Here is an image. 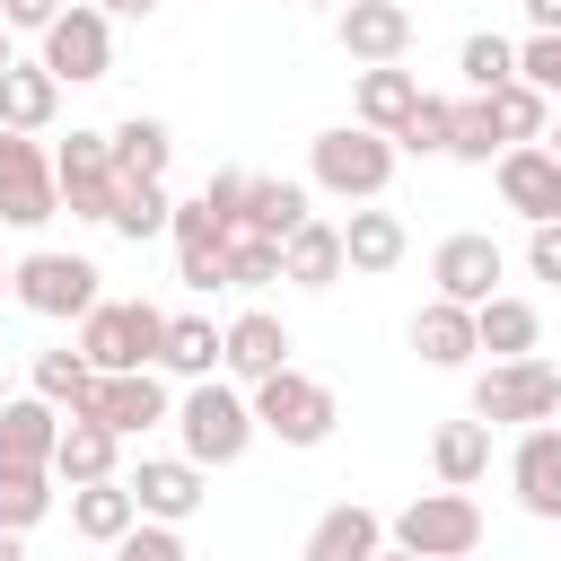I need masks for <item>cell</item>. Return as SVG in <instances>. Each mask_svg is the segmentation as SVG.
Returning a JSON list of instances; mask_svg holds the SVG:
<instances>
[{"instance_id": "obj_21", "label": "cell", "mask_w": 561, "mask_h": 561, "mask_svg": "<svg viewBox=\"0 0 561 561\" xmlns=\"http://www.w3.org/2000/svg\"><path fill=\"white\" fill-rule=\"evenodd\" d=\"M316 219V202H307V184H289V175H245V202H237V228L245 237H298Z\"/></svg>"}, {"instance_id": "obj_44", "label": "cell", "mask_w": 561, "mask_h": 561, "mask_svg": "<svg viewBox=\"0 0 561 561\" xmlns=\"http://www.w3.org/2000/svg\"><path fill=\"white\" fill-rule=\"evenodd\" d=\"M53 18H61V0H0V26L9 35H44Z\"/></svg>"}, {"instance_id": "obj_35", "label": "cell", "mask_w": 561, "mask_h": 561, "mask_svg": "<svg viewBox=\"0 0 561 561\" xmlns=\"http://www.w3.org/2000/svg\"><path fill=\"white\" fill-rule=\"evenodd\" d=\"M167 219H175V193H167V184H123V193H114V219H105V228L140 245V237H167Z\"/></svg>"}, {"instance_id": "obj_45", "label": "cell", "mask_w": 561, "mask_h": 561, "mask_svg": "<svg viewBox=\"0 0 561 561\" xmlns=\"http://www.w3.org/2000/svg\"><path fill=\"white\" fill-rule=\"evenodd\" d=\"M517 9H526V26H535V35H561V0H517Z\"/></svg>"}, {"instance_id": "obj_34", "label": "cell", "mask_w": 561, "mask_h": 561, "mask_svg": "<svg viewBox=\"0 0 561 561\" xmlns=\"http://www.w3.org/2000/svg\"><path fill=\"white\" fill-rule=\"evenodd\" d=\"M35 394H44L53 412H79V403L96 394V368H88L70 342H61V351H35Z\"/></svg>"}, {"instance_id": "obj_24", "label": "cell", "mask_w": 561, "mask_h": 561, "mask_svg": "<svg viewBox=\"0 0 561 561\" xmlns=\"http://www.w3.org/2000/svg\"><path fill=\"white\" fill-rule=\"evenodd\" d=\"M105 149H114V175L123 184H167V167H175V131L158 114H123L105 131Z\"/></svg>"}, {"instance_id": "obj_29", "label": "cell", "mask_w": 561, "mask_h": 561, "mask_svg": "<svg viewBox=\"0 0 561 561\" xmlns=\"http://www.w3.org/2000/svg\"><path fill=\"white\" fill-rule=\"evenodd\" d=\"M412 351L430 359V368H473V307H447V298H430V307H412Z\"/></svg>"}, {"instance_id": "obj_4", "label": "cell", "mask_w": 561, "mask_h": 561, "mask_svg": "<svg viewBox=\"0 0 561 561\" xmlns=\"http://www.w3.org/2000/svg\"><path fill=\"white\" fill-rule=\"evenodd\" d=\"M105 272L88 263V254H61V245H35V254H18L9 263V298L26 307V316H44V324H79L105 289H96Z\"/></svg>"}, {"instance_id": "obj_43", "label": "cell", "mask_w": 561, "mask_h": 561, "mask_svg": "<svg viewBox=\"0 0 561 561\" xmlns=\"http://www.w3.org/2000/svg\"><path fill=\"white\" fill-rule=\"evenodd\" d=\"M526 272L561 289V219H543V228H526Z\"/></svg>"}, {"instance_id": "obj_33", "label": "cell", "mask_w": 561, "mask_h": 561, "mask_svg": "<svg viewBox=\"0 0 561 561\" xmlns=\"http://www.w3.org/2000/svg\"><path fill=\"white\" fill-rule=\"evenodd\" d=\"M482 105H491V131H500V149H526V140H543V123H552V105H543V96H535L526 79L491 88Z\"/></svg>"}, {"instance_id": "obj_52", "label": "cell", "mask_w": 561, "mask_h": 561, "mask_svg": "<svg viewBox=\"0 0 561 561\" xmlns=\"http://www.w3.org/2000/svg\"><path fill=\"white\" fill-rule=\"evenodd\" d=\"M0 298H9V263H0Z\"/></svg>"}, {"instance_id": "obj_17", "label": "cell", "mask_w": 561, "mask_h": 561, "mask_svg": "<svg viewBox=\"0 0 561 561\" xmlns=\"http://www.w3.org/2000/svg\"><path fill=\"white\" fill-rule=\"evenodd\" d=\"M508 491H517V508H526V517L561 526V421L517 430V447H508Z\"/></svg>"}, {"instance_id": "obj_23", "label": "cell", "mask_w": 561, "mask_h": 561, "mask_svg": "<svg viewBox=\"0 0 561 561\" xmlns=\"http://www.w3.org/2000/svg\"><path fill=\"white\" fill-rule=\"evenodd\" d=\"M421 96H430V88H421V79H412L403 61H386V70H359V88H351V123H359V131H386V140H394V131H403V114H412Z\"/></svg>"}, {"instance_id": "obj_51", "label": "cell", "mask_w": 561, "mask_h": 561, "mask_svg": "<svg viewBox=\"0 0 561 561\" xmlns=\"http://www.w3.org/2000/svg\"><path fill=\"white\" fill-rule=\"evenodd\" d=\"M307 9H342V0H307Z\"/></svg>"}, {"instance_id": "obj_19", "label": "cell", "mask_w": 561, "mask_h": 561, "mask_svg": "<svg viewBox=\"0 0 561 561\" xmlns=\"http://www.w3.org/2000/svg\"><path fill=\"white\" fill-rule=\"evenodd\" d=\"M167 237H175V280L184 289H228V228L202 210V202H175V219H167Z\"/></svg>"}, {"instance_id": "obj_32", "label": "cell", "mask_w": 561, "mask_h": 561, "mask_svg": "<svg viewBox=\"0 0 561 561\" xmlns=\"http://www.w3.org/2000/svg\"><path fill=\"white\" fill-rule=\"evenodd\" d=\"M158 377H184V386L219 377V324H210V316H167V351H158Z\"/></svg>"}, {"instance_id": "obj_39", "label": "cell", "mask_w": 561, "mask_h": 561, "mask_svg": "<svg viewBox=\"0 0 561 561\" xmlns=\"http://www.w3.org/2000/svg\"><path fill=\"white\" fill-rule=\"evenodd\" d=\"M447 96H421L412 114H403V131H394V158H447Z\"/></svg>"}, {"instance_id": "obj_9", "label": "cell", "mask_w": 561, "mask_h": 561, "mask_svg": "<svg viewBox=\"0 0 561 561\" xmlns=\"http://www.w3.org/2000/svg\"><path fill=\"white\" fill-rule=\"evenodd\" d=\"M53 193H61V210L70 219H114V193H123V175H114V149H105V131H70L61 149H53Z\"/></svg>"}, {"instance_id": "obj_12", "label": "cell", "mask_w": 561, "mask_h": 561, "mask_svg": "<svg viewBox=\"0 0 561 561\" xmlns=\"http://www.w3.org/2000/svg\"><path fill=\"white\" fill-rule=\"evenodd\" d=\"M70 421H96V430H114V438H140V430L175 421V394H167L158 368H131V377H96V394H88Z\"/></svg>"}, {"instance_id": "obj_16", "label": "cell", "mask_w": 561, "mask_h": 561, "mask_svg": "<svg viewBox=\"0 0 561 561\" xmlns=\"http://www.w3.org/2000/svg\"><path fill=\"white\" fill-rule=\"evenodd\" d=\"M491 184H500V202H508L526 228L561 219V158H552L543 140H526V149H500V158H491Z\"/></svg>"}, {"instance_id": "obj_10", "label": "cell", "mask_w": 561, "mask_h": 561, "mask_svg": "<svg viewBox=\"0 0 561 561\" xmlns=\"http://www.w3.org/2000/svg\"><path fill=\"white\" fill-rule=\"evenodd\" d=\"M0 219L9 228H44V219H61V193H53V149L44 140H26V131H0Z\"/></svg>"}, {"instance_id": "obj_6", "label": "cell", "mask_w": 561, "mask_h": 561, "mask_svg": "<svg viewBox=\"0 0 561 561\" xmlns=\"http://www.w3.org/2000/svg\"><path fill=\"white\" fill-rule=\"evenodd\" d=\"M473 421L491 430H535V421H561V368L535 351V359H491L473 377Z\"/></svg>"}, {"instance_id": "obj_47", "label": "cell", "mask_w": 561, "mask_h": 561, "mask_svg": "<svg viewBox=\"0 0 561 561\" xmlns=\"http://www.w3.org/2000/svg\"><path fill=\"white\" fill-rule=\"evenodd\" d=\"M0 561H26V535H9V526H0Z\"/></svg>"}, {"instance_id": "obj_30", "label": "cell", "mask_w": 561, "mask_h": 561, "mask_svg": "<svg viewBox=\"0 0 561 561\" xmlns=\"http://www.w3.org/2000/svg\"><path fill=\"white\" fill-rule=\"evenodd\" d=\"M280 280L333 289V280H342V219H307L298 237H280Z\"/></svg>"}, {"instance_id": "obj_27", "label": "cell", "mask_w": 561, "mask_h": 561, "mask_svg": "<svg viewBox=\"0 0 561 561\" xmlns=\"http://www.w3.org/2000/svg\"><path fill=\"white\" fill-rule=\"evenodd\" d=\"M473 342H482L491 359H535V342H543V316H535V298H517V289L482 298V307H473Z\"/></svg>"}, {"instance_id": "obj_53", "label": "cell", "mask_w": 561, "mask_h": 561, "mask_svg": "<svg viewBox=\"0 0 561 561\" xmlns=\"http://www.w3.org/2000/svg\"><path fill=\"white\" fill-rule=\"evenodd\" d=\"M0 403H9V377H0Z\"/></svg>"}, {"instance_id": "obj_36", "label": "cell", "mask_w": 561, "mask_h": 561, "mask_svg": "<svg viewBox=\"0 0 561 561\" xmlns=\"http://www.w3.org/2000/svg\"><path fill=\"white\" fill-rule=\"evenodd\" d=\"M456 70H465V88H473V96H491V88H508V79H517V44L482 26V35H465Z\"/></svg>"}, {"instance_id": "obj_13", "label": "cell", "mask_w": 561, "mask_h": 561, "mask_svg": "<svg viewBox=\"0 0 561 561\" xmlns=\"http://www.w3.org/2000/svg\"><path fill=\"white\" fill-rule=\"evenodd\" d=\"M289 324L272 316V307H245V316H228L219 324V377L228 386H263V377H280L289 368Z\"/></svg>"}, {"instance_id": "obj_48", "label": "cell", "mask_w": 561, "mask_h": 561, "mask_svg": "<svg viewBox=\"0 0 561 561\" xmlns=\"http://www.w3.org/2000/svg\"><path fill=\"white\" fill-rule=\"evenodd\" d=\"M543 149H552V158H561V105H552V123H543Z\"/></svg>"}, {"instance_id": "obj_42", "label": "cell", "mask_w": 561, "mask_h": 561, "mask_svg": "<svg viewBox=\"0 0 561 561\" xmlns=\"http://www.w3.org/2000/svg\"><path fill=\"white\" fill-rule=\"evenodd\" d=\"M114 561H193V552H184V535H175V526H149V517H140V526L114 543Z\"/></svg>"}, {"instance_id": "obj_40", "label": "cell", "mask_w": 561, "mask_h": 561, "mask_svg": "<svg viewBox=\"0 0 561 561\" xmlns=\"http://www.w3.org/2000/svg\"><path fill=\"white\" fill-rule=\"evenodd\" d=\"M272 280H280V245L228 228V289H272Z\"/></svg>"}, {"instance_id": "obj_38", "label": "cell", "mask_w": 561, "mask_h": 561, "mask_svg": "<svg viewBox=\"0 0 561 561\" xmlns=\"http://www.w3.org/2000/svg\"><path fill=\"white\" fill-rule=\"evenodd\" d=\"M447 158H465V167H491V158H500V131H491V105H482V96H456V114H447Z\"/></svg>"}, {"instance_id": "obj_41", "label": "cell", "mask_w": 561, "mask_h": 561, "mask_svg": "<svg viewBox=\"0 0 561 561\" xmlns=\"http://www.w3.org/2000/svg\"><path fill=\"white\" fill-rule=\"evenodd\" d=\"M517 79H526L543 105H561V35H526V44H517Z\"/></svg>"}, {"instance_id": "obj_25", "label": "cell", "mask_w": 561, "mask_h": 561, "mask_svg": "<svg viewBox=\"0 0 561 561\" xmlns=\"http://www.w3.org/2000/svg\"><path fill=\"white\" fill-rule=\"evenodd\" d=\"M403 254H412V237H403V219H394V210L359 202V210L342 219V272H368V280H377V272H394Z\"/></svg>"}, {"instance_id": "obj_18", "label": "cell", "mask_w": 561, "mask_h": 561, "mask_svg": "<svg viewBox=\"0 0 561 561\" xmlns=\"http://www.w3.org/2000/svg\"><path fill=\"white\" fill-rule=\"evenodd\" d=\"M61 421L44 394H9L0 403V473H53V447H61Z\"/></svg>"}, {"instance_id": "obj_49", "label": "cell", "mask_w": 561, "mask_h": 561, "mask_svg": "<svg viewBox=\"0 0 561 561\" xmlns=\"http://www.w3.org/2000/svg\"><path fill=\"white\" fill-rule=\"evenodd\" d=\"M9 61H18V53H9V26H0V70H9Z\"/></svg>"}, {"instance_id": "obj_2", "label": "cell", "mask_w": 561, "mask_h": 561, "mask_svg": "<svg viewBox=\"0 0 561 561\" xmlns=\"http://www.w3.org/2000/svg\"><path fill=\"white\" fill-rule=\"evenodd\" d=\"M175 438H184V456L202 465V473H219V465H237L263 430H254V403H245V386H228V377H202V386H184L175 394Z\"/></svg>"}, {"instance_id": "obj_22", "label": "cell", "mask_w": 561, "mask_h": 561, "mask_svg": "<svg viewBox=\"0 0 561 561\" xmlns=\"http://www.w3.org/2000/svg\"><path fill=\"white\" fill-rule=\"evenodd\" d=\"M53 114H61V79H53L44 61H9V70H0V131L44 140Z\"/></svg>"}, {"instance_id": "obj_37", "label": "cell", "mask_w": 561, "mask_h": 561, "mask_svg": "<svg viewBox=\"0 0 561 561\" xmlns=\"http://www.w3.org/2000/svg\"><path fill=\"white\" fill-rule=\"evenodd\" d=\"M53 500H61V482H53V473H0V526H9V535L44 526V517H53Z\"/></svg>"}, {"instance_id": "obj_26", "label": "cell", "mask_w": 561, "mask_h": 561, "mask_svg": "<svg viewBox=\"0 0 561 561\" xmlns=\"http://www.w3.org/2000/svg\"><path fill=\"white\" fill-rule=\"evenodd\" d=\"M430 473H438V491H473L482 473H491V421H438L430 430Z\"/></svg>"}, {"instance_id": "obj_28", "label": "cell", "mask_w": 561, "mask_h": 561, "mask_svg": "<svg viewBox=\"0 0 561 561\" xmlns=\"http://www.w3.org/2000/svg\"><path fill=\"white\" fill-rule=\"evenodd\" d=\"M123 473V438L96 430V421H61V447H53V482L79 491V482H114Z\"/></svg>"}, {"instance_id": "obj_5", "label": "cell", "mask_w": 561, "mask_h": 561, "mask_svg": "<svg viewBox=\"0 0 561 561\" xmlns=\"http://www.w3.org/2000/svg\"><path fill=\"white\" fill-rule=\"evenodd\" d=\"M386 543L394 552H421V561H473L482 552V500L473 491H421V500L394 508Z\"/></svg>"}, {"instance_id": "obj_46", "label": "cell", "mask_w": 561, "mask_h": 561, "mask_svg": "<svg viewBox=\"0 0 561 561\" xmlns=\"http://www.w3.org/2000/svg\"><path fill=\"white\" fill-rule=\"evenodd\" d=\"M105 18H158V0H96Z\"/></svg>"}, {"instance_id": "obj_7", "label": "cell", "mask_w": 561, "mask_h": 561, "mask_svg": "<svg viewBox=\"0 0 561 561\" xmlns=\"http://www.w3.org/2000/svg\"><path fill=\"white\" fill-rule=\"evenodd\" d=\"M245 403H254V430H263V438H280V447H324V438H333V421H342L333 386H324V377H307V368H280V377L245 386Z\"/></svg>"}, {"instance_id": "obj_20", "label": "cell", "mask_w": 561, "mask_h": 561, "mask_svg": "<svg viewBox=\"0 0 561 561\" xmlns=\"http://www.w3.org/2000/svg\"><path fill=\"white\" fill-rule=\"evenodd\" d=\"M377 552H386V517L359 500H333L298 543V561H377Z\"/></svg>"}, {"instance_id": "obj_8", "label": "cell", "mask_w": 561, "mask_h": 561, "mask_svg": "<svg viewBox=\"0 0 561 561\" xmlns=\"http://www.w3.org/2000/svg\"><path fill=\"white\" fill-rule=\"evenodd\" d=\"M35 44H44L35 61H44L61 88H96V79L114 70V18H105V9H79V0H70Z\"/></svg>"}, {"instance_id": "obj_50", "label": "cell", "mask_w": 561, "mask_h": 561, "mask_svg": "<svg viewBox=\"0 0 561 561\" xmlns=\"http://www.w3.org/2000/svg\"><path fill=\"white\" fill-rule=\"evenodd\" d=\"M377 561H421V552H394V543H386V552H377Z\"/></svg>"}, {"instance_id": "obj_3", "label": "cell", "mask_w": 561, "mask_h": 561, "mask_svg": "<svg viewBox=\"0 0 561 561\" xmlns=\"http://www.w3.org/2000/svg\"><path fill=\"white\" fill-rule=\"evenodd\" d=\"M307 184L316 193H333V202H386V184H394V140L386 131H359V123H333V131H316L307 140Z\"/></svg>"}, {"instance_id": "obj_14", "label": "cell", "mask_w": 561, "mask_h": 561, "mask_svg": "<svg viewBox=\"0 0 561 561\" xmlns=\"http://www.w3.org/2000/svg\"><path fill=\"white\" fill-rule=\"evenodd\" d=\"M123 491H131V508H140L149 526H184V517L210 500V473H202L193 456H140V465L123 473Z\"/></svg>"}, {"instance_id": "obj_1", "label": "cell", "mask_w": 561, "mask_h": 561, "mask_svg": "<svg viewBox=\"0 0 561 561\" xmlns=\"http://www.w3.org/2000/svg\"><path fill=\"white\" fill-rule=\"evenodd\" d=\"M96 377H131V368H158V351H167V307H149V298H96L88 316H79V342H70Z\"/></svg>"}, {"instance_id": "obj_15", "label": "cell", "mask_w": 561, "mask_h": 561, "mask_svg": "<svg viewBox=\"0 0 561 561\" xmlns=\"http://www.w3.org/2000/svg\"><path fill=\"white\" fill-rule=\"evenodd\" d=\"M333 44L359 61V70H386L412 53V9L403 0H342L333 9Z\"/></svg>"}, {"instance_id": "obj_11", "label": "cell", "mask_w": 561, "mask_h": 561, "mask_svg": "<svg viewBox=\"0 0 561 561\" xmlns=\"http://www.w3.org/2000/svg\"><path fill=\"white\" fill-rule=\"evenodd\" d=\"M500 272H508V254H500L482 228H456V237H438V254H430V298L482 307V298H500Z\"/></svg>"}, {"instance_id": "obj_31", "label": "cell", "mask_w": 561, "mask_h": 561, "mask_svg": "<svg viewBox=\"0 0 561 561\" xmlns=\"http://www.w3.org/2000/svg\"><path fill=\"white\" fill-rule=\"evenodd\" d=\"M131 526H140V508H131L123 473H114V482H79V491H70V535H88V543H105V552H114Z\"/></svg>"}]
</instances>
